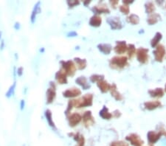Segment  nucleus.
<instances>
[{"label": "nucleus", "mask_w": 166, "mask_h": 146, "mask_svg": "<svg viewBox=\"0 0 166 146\" xmlns=\"http://www.w3.org/2000/svg\"><path fill=\"white\" fill-rule=\"evenodd\" d=\"M110 146H129V144L124 141H115L111 143Z\"/></svg>", "instance_id": "obj_33"}, {"label": "nucleus", "mask_w": 166, "mask_h": 146, "mask_svg": "<svg viewBox=\"0 0 166 146\" xmlns=\"http://www.w3.org/2000/svg\"><path fill=\"white\" fill-rule=\"evenodd\" d=\"M123 4H124V5H130V4L133 3L134 1L133 0H123Z\"/></svg>", "instance_id": "obj_37"}, {"label": "nucleus", "mask_w": 166, "mask_h": 146, "mask_svg": "<svg viewBox=\"0 0 166 146\" xmlns=\"http://www.w3.org/2000/svg\"><path fill=\"white\" fill-rule=\"evenodd\" d=\"M125 139L134 146H142L143 144V141L137 134H131L125 137Z\"/></svg>", "instance_id": "obj_8"}, {"label": "nucleus", "mask_w": 166, "mask_h": 146, "mask_svg": "<svg viewBox=\"0 0 166 146\" xmlns=\"http://www.w3.org/2000/svg\"><path fill=\"white\" fill-rule=\"evenodd\" d=\"M92 11L94 12L96 15L101 13H110V10L107 7L106 4H100V5L94 6L92 8Z\"/></svg>", "instance_id": "obj_11"}, {"label": "nucleus", "mask_w": 166, "mask_h": 146, "mask_svg": "<svg viewBox=\"0 0 166 146\" xmlns=\"http://www.w3.org/2000/svg\"><path fill=\"white\" fill-rule=\"evenodd\" d=\"M149 94L151 97H163L164 95V90L162 88H156L154 89L149 90Z\"/></svg>", "instance_id": "obj_19"}, {"label": "nucleus", "mask_w": 166, "mask_h": 146, "mask_svg": "<svg viewBox=\"0 0 166 146\" xmlns=\"http://www.w3.org/2000/svg\"><path fill=\"white\" fill-rule=\"evenodd\" d=\"M161 136H162V134L159 132V131L157 132V131H151L148 133L147 138L150 144H154L157 143L159 139H160Z\"/></svg>", "instance_id": "obj_12"}, {"label": "nucleus", "mask_w": 166, "mask_h": 146, "mask_svg": "<svg viewBox=\"0 0 166 146\" xmlns=\"http://www.w3.org/2000/svg\"><path fill=\"white\" fill-rule=\"evenodd\" d=\"M100 116L104 119H110L112 117V114H111L109 111V109L106 106H104L99 113Z\"/></svg>", "instance_id": "obj_25"}, {"label": "nucleus", "mask_w": 166, "mask_h": 146, "mask_svg": "<svg viewBox=\"0 0 166 146\" xmlns=\"http://www.w3.org/2000/svg\"><path fill=\"white\" fill-rule=\"evenodd\" d=\"M153 53L154 55L155 60L157 62H162L166 54L165 47L163 44H159V45L156 46L155 50L153 52Z\"/></svg>", "instance_id": "obj_5"}, {"label": "nucleus", "mask_w": 166, "mask_h": 146, "mask_svg": "<svg viewBox=\"0 0 166 146\" xmlns=\"http://www.w3.org/2000/svg\"><path fill=\"white\" fill-rule=\"evenodd\" d=\"M137 59L142 64H145L149 61V50L140 47L137 49L136 51Z\"/></svg>", "instance_id": "obj_4"}, {"label": "nucleus", "mask_w": 166, "mask_h": 146, "mask_svg": "<svg viewBox=\"0 0 166 146\" xmlns=\"http://www.w3.org/2000/svg\"><path fill=\"white\" fill-rule=\"evenodd\" d=\"M163 38V35H162L161 32H157V33L155 34V36H154V38H152L151 41V45L152 47H156L157 45H159V43L160 42V41Z\"/></svg>", "instance_id": "obj_24"}, {"label": "nucleus", "mask_w": 166, "mask_h": 146, "mask_svg": "<svg viewBox=\"0 0 166 146\" xmlns=\"http://www.w3.org/2000/svg\"><path fill=\"white\" fill-rule=\"evenodd\" d=\"M90 79L91 82L98 83L99 81L104 80V75H92Z\"/></svg>", "instance_id": "obj_30"}, {"label": "nucleus", "mask_w": 166, "mask_h": 146, "mask_svg": "<svg viewBox=\"0 0 166 146\" xmlns=\"http://www.w3.org/2000/svg\"><path fill=\"white\" fill-rule=\"evenodd\" d=\"M81 95V91L77 88L68 89L67 90L63 92V95L65 97H78Z\"/></svg>", "instance_id": "obj_13"}, {"label": "nucleus", "mask_w": 166, "mask_h": 146, "mask_svg": "<svg viewBox=\"0 0 166 146\" xmlns=\"http://www.w3.org/2000/svg\"><path fill=\"white\" fill-rule=\"evenodd\" d=\"M82 119H83V123H84V125H85V127L89 128L91 125H94L95 121V118L93 117L92 114V111H85L82 116Z\"/></svg>", "instance_id": "obj_6"}, {"label": "nucleus", "mask_w": 166, "mask_h": 146, "mask_svg": "<svg viewBox=\"0 0 166 146\" xmlns=\"http://www.w3.org/2000/svg\"><path fill=\"white\" fill-rule=\"evenodd\" d=\"M162 106V103L159 100H153V101H147L144 103V107L145 109L149 111H152L159 107Z\"/></svg>", "instance_id": "obj_14"}, {"label": "nucleus", "mask_w": 166, "mask_h": 146, "mask_svg": "<svg viewBox=\"0 0 166 146\" xmlns=\"http://www.w3.org/2000/svg\"><path fill=\"white\" fill-rule=\"evenodd\" d=\"M120 11L122 13L125 14V15H129V13H130V8H129V5L123 4V5H121L120 7Z\"/></svg>", "instance_id": "obj_32"}, {"label": "nucleus", "mask_w": 166, "mask_h": 146, "mask_svg": "<svg viewBox=\"0 0 166 146\" xmlns=\"http://www.w3.org/2000/svg\"><path fill=\"white\" fill-rule=\"evenodd\" d=\"M82 119V116L78 113H73L68 117L69 124L71 127H75L78 125Z\"/></svg>", "instance_id": "obj_9"}, {"label": "nucleus", "mask_w": 166, "mask_h": 146, "mask_svg": "<svg viewBox=\"0 0 166 146\" xmlns=\"http://www.w3.org/2000/svg\"><path fill=\"white\" fill-rule=\"evenodd\" d=\"M66 74L63 70L58 71L56 75V79L57 80L58 83L60 84H65L67 83V78Z\"/></svg>", "instance_id": "obj_17"}, {"label": "nucleus", "mask_w": 166, "mask_h": 146, "mask_svg": "<svg viewBox=\"0 0 166 146\" xmlns=\"http://www.w3.org/2000/svg\"><path fill=\"white\" fill-rule=\"evenodd\" d=\"M160 19L161 16L159 14L154 13L149 16V18L147 19V22L149 25H154V24H157L160 20Z\"/></svg>", "instance_id": "obj_21"}, {"label": "nucleus", "mask_w": 166, "mask_h": 146, "mask_svg": "<svg viewBox=\"0 0 166 146\" xmlns=\"http://www.w3.org/2000/svg\"><path fill=\"white\" fill-rule=\"evenodd\" d=\"M62 66L63 71L66 73V75L73 76L76 71V66L75 65L72 61H67L61 62Z\"/></svg>", "instance_id": "obj_3"}, {"label": "nucleus", "mask_w": 166, "mask_h": 146, "mask_svg": "<svg viewBox=\"0 0 166 146\" xmlns=\"http://www.w3.org/2000/svg\"><path fill=\"white\" fill-rule=\"evenodd\" d=\"M98 48L101 52H103V53L105 54V55L110 54V52L112 50V46L109 44H98Z\"/></svg>", "instance_id": "obj_22"}, {"label": "nucleus", "mask_w": 166, "mask_h": 146, "mask_svg": "<svg viewBox=\"0 0 166 146\" xmlns=\"http://www.w3.org/2000/svg\"><path fill=\"white\" fill-rule=\"evenodd\" d=\"M109 91H110V92H111V95H112V96L114 97L116 100L120 101L123 99V95L118 92V90H117L116 84H112V85H111V88Z\"/></svg>", "instance_id": "obj_15"}, {"label": "nucleus", "mask_w": 166, "mask_h": 146, "mask_svg": "<svg viewBox=\"0 0 166 146\" xmlns=\"http://www.w3.org/2000/svg\"><path fill=\"white\" fill-rule=\"evenodd\" d=\"M127 48H128V46H127L125 41H119L116 42V46H115L114 50L117 54L121 55L125 53L127 51Z\"/></svg>", "instance_id": "obj_10"}, {"label": "nucleus", "mask_w": 166, "mask_h": 146, "mask_svg": "<svg viewBox=\"0 0 166 146\" xmlns=\"http://www.w3.org/2000/svg\"><path fill=\"white\" fill-rule=\"evenodd\" d=\"M90 2H91V1H86V2H84V4L85 6H86L87 5H90Z\"/></svg>", "instance_id": "obj_38"}, {"label": "nucleus", "mask_w": 166, "mask_h": 146, "mask_svg": "<svg viewBox=\"0 0 166 146\" xmlns=\"http://www.w3.org/2000/svg\"><path fill=\"white\" fill-rule=\"evenodd\" d=\"M120 116H121V113L119 110H115V111H113L112 117H115V118H119Z\"/></svg>", "instance_id": "obj_35"}, {"label": "nucleus", "mask_w": 166, "mask_h": 146, "mask_svg": "<svg viewBox=\"0 0 166 146\" xmlns=\"http://www.w3.org/2000/svg\"><path fill=\"white\" fill-rule=\"evenodd\" d=\"M127 22L131 24H134V25H137L139 22V18L137 15L131 14L130 16H129L128 17H127Z\"/></svg>", "instance_id": "obj_27"}, {"label": "nucleus", "mask_w": 166, "mask_h": 146, "mask_svg": "<svg viewBox=\"0 0 166 146\" xmlns=\"http://www.w3.org/2000/svg\"><path fill=\"white\" fill-rule=\"evenodd\" d=\"M93 103V95L92 94H86L84 96L78 100H72L68 103L67 109L66 111V114L72 110L73 107L76 108H84V107L91 106Z\"/></svg>", "instance_id": "obj_1"}, {"label": "nucleus", "mask_w": 166, "mask_h": 146, "mask_svg": "<svg viewBox=\"0 0 166 146\" xmlns=\"http://www.w3.org/2000/svg\"><path fill=\"white\" fill-rule=\"evenodd\" d=\"M128 65V58L126 56H115L111 58L109 66L115 70H123Z\"/></svg>", "instance_id": "obj_2"}, {"label": "nucleus", "mask_w": 166, "mask_h": 146, "mask_svg": "<svg viewBox=\"0 0 166 146\" xmlns=\"http://www.w3.org/2000/svg\"><path fill=\"white\" fill-rule=\"evenodd\" d=\"M67 4L70 7H73L74 6L79 5V4H80V2L79 1H67Z\"/></svg>", "instance_id": "obj_34"}, {"label": "nucleus", "mask_w": 166, "mask_h": 146, "mask_svg": "<svg viewBox=\"0 0 166 146\" xmlns=\"http://www.w3.org/2000/svg\"><path fill=\"white\" fill-rule=\"evenodd\" d=\"M102 24V19L99 15H94L91 17L90 20V24L92 27H98Z\"/></svg>", "instance_id": "obj_18"}, {"label": "nucleus", "mask_w": 166, "mask_h": 146, "mask_svg": "<svg viewBox=\"0 0 166 146\" xmlns=\"http://www.w3.org/2000/svg\"><path fill=\"white\" fill-rule=\"evenodd\" d=\"M136 47L134 44H129L128 48H127V52H128V56L129 58L131 59V58H134V56L136 55Z\"/></svg>", "instance_id": "obj_29"}, {"label": "nucleus", "mask_w": 166, "mask_h": 146, "mask_svg": "<svg viewBox=\"0 0 166 146\" xmlns=\"http://www.w3.org/2000/svg\"><path fill=\"white\" fill-rule=\"evenodd\" d=\"M45 116L46 117V120H47L48 123H49V125H50V126H52V128H55V129H56V126H55L53 121H52V119L51 111H50V110H46L45 112Z\"/></svg>", "instance_id": "obj_31"}, {"label": "nucleus", "mask_w": 166, "mask_h": 146, "mask_svg": "<svg viewBox=\"0 0 166 146\" xmlns=\"http://www.w3.org/2000/svg\"><path fill=\"white\" fill-rule=\"evenodd\" d=\"M75 61L76 63V67L78 70H84L86 67V61L85 59H81V58H75Z\"/></svg>", "instance_id": "obj_26"}, {"label": "nucleus", "mask_w": 166, "mask_h": 146, "mask_svg": "<svg viewBox=\"0 0 166 146\" xmlns=\"http://www.w3.org/2000/svg\"><path fill=\"white\" fill-rule=\"evenodd\" d=\"M165 92H166V84H165Z\"/></svg>", "instance_id": "obj_39"}, {"label": "nucleus", "mask_w": 166, "mask_h": 146, "mask_svg": "<svg viewBox=\"0 0 166 146\" xmlns=\"http://www.w3.org/2000/svg\"><path fill=\"white\" fill-rule=\"evenodd\" d=\"M56 89H55V86L48 89L47 91H46V103H51L53 102L55 97H56Z\"/></svg>", "instance_id": "obj_20"}, {"label": "nucleus", "mask_w": 166, "mask_h": 146, "mask_svg": "<svg viewBox=\"0 0 166 146\" xmlns=\"http://www.w3.org/2000/svg\"><path fill=\"white\" fill-rule=\"evenodd\" d=\"M107 22H108L109 26L112 30H120L123 27L122 23H121V21L119 17L115 16V17L108 18Z\"/></svg>", "instance_id": "obj_7"}, {"label": "nucleus", "mask_w": 166, "mask_h": 146, "mask_svg": "<svg viewBox=\"0 0 166 146\" xmlns=\"http://www.w3.org/2000/svg\"><path fill=\"white\" fill-rule=\"evenodd\" d=\"M145 12L149 14L154 13L156 10V7H155L154 4L153 2H148L145 3Z\"/></svg>", "instance_id": "obj_28"}, {"label": "nucleus", "mask_w": 166, "mask_h": 146, "mask_svg": "<svg viewBox=\"0 0 166 146\" xmlns=\"http://www.w3.org/2000/svg\"><path fill=\"white\" fill-rule=\"evenodd\" d=\"M76 83L78 85H80L81 86L83 87V89L86 90V89L90 88V85L89 84L87 79H86L85 77H79L76 79Z\"/></svg>", "instance_id": "obj_23"}, {"label": "nucleus", "mask_w": 166, "mask_h": 146, "mask_svg": "<svg viewBox=\"0 0 166 146\" xmlns=\"http://www.w3.org/2000/svg\"><path fill=\"white\" fill-rule=\"evenodd\" d=\"M109 2H110V5H112V7L114 8V9H115V8L117 7V5H118L119 2L117 1V0H114V1H110Z\"/></svg>", "instance_id": "obj_36"}, {"label": "nucleus", "mask_w": 166, "mask_h": 146, "mask_svg": "<svg viewBox=\"0 0 166 146\" xmlns=\"http://www.w3.org/2000/svg\"><path fill=\"white\" fill-rule=\"evenodd\" d=\"M97 86L102 93H106L108 91L110 90L111 88V85L105 80H102L97 83Z\"/></svg>", "instance_id": "obj_16"}]
</instances>
